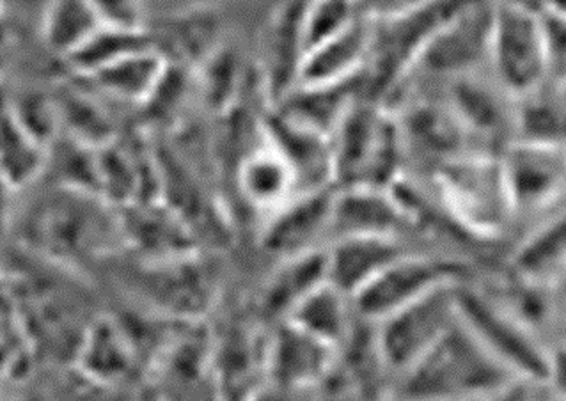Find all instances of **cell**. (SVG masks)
<instances>
[{
  "instance_id": "obj_30",
  "label": "cell",
  "mask_w": 566,
  "mask_h": 401,
  "mask_svg": "<svg viewBox=\"0 0 566 401\" xmlns=\"http://www.w3.org/2000/svg\"><path fill=\"white\" fill-rule=\"evenodd\" d=\"M166 36L175 54L199 68L221 49V23L210 10H189L167 23Z\"/></svg>"
},
{
  "instance_id": "obj_9",
  "label": "cell",
  "mask_w": 566,
  "mask_h": 401,
  "mask_svg": "<svg viewBox=\"0 0 566 401\" xmlns=\"http://www.w3.org/2000/svg\"><path fill=\"white\" fill-rule=\"evenodd\" d=\"M465 279H469L468 266L460 260L416 253L410 249L366 284L354 297V303L365 320L378 324L424 295Z\"/></svg>"
},
{
  "instance_id": "obj_15",
  "label": "cell",
  "mask_w": 566,
  "mask_h": 401,
  "mask_svg": "<svg viewBox=\"0 0 566 401\" xmlns=\"http://www.w3.org/2000/svg\"><path fill=\"white\" fill-rule=\"evenodd\" d=\"M211 356L217 401H256L269 388L270 329L240 324L217 345Z\"/></svg>"
},
{
  "instance_id": "obj_27",
  "label": "cell",
  "mask_w": 566,
  "mask_h": 401,
  "mask_svg": "<svg viewBox=\"0 0 566 401\" xmlns=\"http://www.w3.org/2000/svg\"><path fill=\"white\" fill-rule=\"evenodd\" d=\"M50 148L4 108L2 116V181L11 192L31 187L45 171Z\"/></svg>"
},
{
  "instance_id": "obj_18",
  "label": "cell",
  "mask_w": 566,
  "mask_h": 401,
  "mask_svg": "<svg viewBox=\"0 0 566 401\" xmlns=\"http://www.w3.org/2000/svg\"><path fill=\"white\" fill-rule=\"evenodd\" d=\"M263 131L297 178L298 192L336 187L333 139L284 118L274 108L263 114Z\"/></svg>"
},
{
  "instance_id": "obj_38",
  "label": "cell",
  "mask_w": 566,
  "mask_h": 401,
  "mask_svg": "<svg viewBox=\"0 0 566 401\" xmlns=\"http://www.w3.org/2000/svg\"><path fill=\"white\" fill-rule=\"evenodd\" d=\"M544 386L551 397L566 401V342L551 348Z\"/></svg>"
},
{
  "instance_id": "obj_34",
  "label": "cell",
  "mask_w": 566,
  "mask_h": 401,
  "mask_svg": "<svg viewBox=\"0 0 566 401\" xmlns=\"http://www.w3.org/2000/svg\"><path fill=\"white\" fill-rule=\"evenodd\" d=\"M52 401H134V394L132 388L105 382L75 365L54 383Z\"/></svg>"
},
{
  "instance_id": "obj_13",
  "label": "cell",
  "mask_w": 566,
  "mask_h": 401,
  "mask_svg": "<svg viewBox=\"0 0 566 401\" xmlns=\"http://www.w3.org/2000/svg\"><path fill=\"white\" fill-rule=\"evenodd\" d=\"M304 6L306 0H281L261 32L258 81L269 108L281 104L301 82L307 54Z\"/></svg>"
},
{
  "instance_id": "obj_10",
  "label": "cell",
  "mask_w": 566,
  "mask_h": 401,
  "mask_svg": "<svg viewBox=\"0 0 566 401\" xmlns=\"http://www.w3.org/2000/svg\"><path fill=\"white\" fill-rule=\"evenodd\" d=\"M518 222L531 225L566 210V146L513 140L501 151Z\"/></svg>"
},
{
  "instance_id": "obj_29",
  "label": "cell",
  "mask_w": 566,
  "mask_h": 401,
  "mask_svg": "<svg viewBox=\"0 0 566 401\" xmlns=\"http://www.w3.org/2000/svg\"><path fill=\"white\" fill-rule=\"evenodd\" d=\"M155 45L157 43L146 28L128 29L102 25L81 49L75 50L64 61L73 73H77L78 77L90 78L116 61L123 60L126 55Z\"/></svg>"
},
{
  "instance_id": "obj_37",
  "label": "cell",
  "mask_w": 566,
  "mask_h": 401,
  "mask_svg": "<svg viewBox=\"0 0 566 401\" xmlns=\"http://www.w3.org/2000/svg\"><path fill=\"white\" fill-rule=\"evenodd\" d=\"M104 25L114 28H145L143 0H90Z\"/></svg>"
},
{
  "instance_id": "obj_20",
  "label": "cell",
  "mask_w": 566,
  "mask_h": 401,
  "mask_svg": "<svg viewBox=\"0 0 566 401\" xmlns=\"http://www.w3.org/2000/svg\"><path fill=\"white\" fill-rule=\"evenodd\" d=\"M405 239L345 236L327 247L328 281L356 297L395 260L409 253Z\"/></svg>"
},
{
  "instance_id": "obj_36",
  "label": "cell",
  "mask_w": 566,
  "mask_h": 401,
  "mask_svg": "<svg viewBox=\"0 0 566 401\" xmlns=\"http://www.w3.org/2000/svg\"><path fill=\"white\" fill-rule=\"evenodd\" d=\"M315 401H375L365 388L343 368L337 357L334 370L315 389Z\"/></svg>"
},
{
  "instance_id": "obj_8",
  "label": "cell",
  "mask_w": 566,
  "mask_h": 401,
  "mask_svg": "<svg viewBox=\"0 0 566 401\" xmlns=\"http://www.w3.org/2000/svg\"><path fill=\"white\" fill-rule=\"evenodd\" d=\"M465 281L442 286L375 324L378 348L395 383L459 324V289Z\"/></svg>"
},
{
  "instance_id": "obj_24",
  "label": "cell",
  "mask_w": 566,
  "mask_h": 401,
  "mask_svg": "<svg viewBox=\"0 0 566 401\" xmlns=\"http://www.w3.org/2000/svg\"><path fill=\"white\" fill-rule=\"evenodd\" d=\"M360 320L363 316L357 312L354 297L331 281L316 288L289 318L292 324L336 348L337 352L356 333Z\"/></svg>"
},
{
  "instance_id": "obj_35",
  "label": "cell",
  "mask_w": 566,
  "mask_h": 401,
  "mask_svg": "<svg viewBox=\"0 0 566 401\" xmlns=\"http://www.w3.org/2000/svg\"><path fill=\"white\" fill-rule=\"evenodd\" d=\"M547 49L548 84H566V19L556 14H542Z\"/></svg>"
},
{
  "instance_id": "obj_44",
  "label": "cell",
  "mask_w": 566,
  "mask_h": 401,
  "mask_svg": "<svg viewBox=\"0 0 566 401\" xmlns=\"http://www.w3.org/2000/svg\"><path fill=\"white\" fill-rule=\"evenodd\" d=\"M490 397H492V394H490ZM490 397L465 398V400H457V401H490Z\"/></svg>"
},
{
  "instance_id": "obj_19",
  "label": "cell",
  "mask_w": 566,
  "mask_h": 401,
  "mask_svg": "<svg viewBox=\"0 0 566 401\" xmlns=\"http://www.w3.org/2000/svg\"><path fill=\"white\" fill-rule=\"evenodd\" d=\"M375 22L360 19L337 36L311 49L298 86H339L360 81L374 49Z\"/></svg>"
},
{
  "instance_id": "obj_41",
  "label": "cell",
  "mask_w": 566,
  "mask_h": 401,
  "mask_svg": "<svg viewBox=\"0 0 566 401\" xmlns=\"http://www.w3.org/2000/svg\"><path fill=\"white\" fill-rule=\"evenodd\" d=\"M256 401H315V389L283 388V386L270 383Z\"/></svg>"
},
{
  "instance_id": "obj_26",
  "label": "cell",
  "mask_w": 566,
  "mask_h": 401,
  "mask_svg": "<svg viewBox=\"0 0 566 401\" xmlns=\"http://www.w3.org/2000/svg\"><path fill=\"white\" fill-rule=\"evenodd\" d=\"M169 68L171 63L155 45L126 55L90 78L113 98L145 104L163 86Z\"/></svg>"
},
{
  "instance_id": "obj_42",
  "label": "cell",
  "mask_w": 566,
  "mask_h": 401,
  "mask_svg": "<svg viewBox=\"0 0 566 401\" xmlns=\"http://www.w3.org/2000/svg\"><path fill=\"white\" fill-rule=\"evenodd\" d=\"M531 10L539 14H556L566 19V0H527Z\"/></svg>"
},
{
  "instance_id": "obj_2",
  "label": "cell",
  "mask_w": 566,
  "mask_h": 401,
  "mask_svg": "<svg viewBox=\"0 0 566 401\" xmlns=\"http://www.w3.org/2000/svg\"><path fill=\"white\" fill-rule=\"evenodd\" d=\"M25 233L28 251L70 266L78 256L107 251L122 236L123 224L98 194L66 187L38 201L25 221Z\"/></svg>"
},
{
  "instance_id": "obj_40",
  "label": "cell",
  "mask_w": 566,
  "mask_h": 401,
  "mask_svg": "<svg viewBox=\"0 0 566 401\" xmlns=\"http://www.w3.org/2000/svg\"><path fill=\"white\" fill-rule=\"evenodd\" d=\"M544 388V383L533 382V380L513 379L506 386L495 391L490 401H539L538 389Z\"/></svg>"
},
{
  "instance_id": "obj_25",
  "label": "cell",
  "mask_w": 566,
  "mask_h": 401,
  "mask_svg": "<svg viewBox=\"0 0 566 401\" xmlns=\"http://www.w3.org/2000/svg\"><path fill=\"white\" fill-rule=\"evenodd\" d=\"M77 366L105 382L132 388L137 370L134 342L119 325L96 320L82 336Z\"/></svg>"
},
{
  "instance_id": "obj_32",
  "label": "cell",
  "mask_w": 566,
  "mask_h": 401,
  "mask_svg": "<svg viewBox=\"0 0 566 401\" xmlns=\"http://www.w3.org/2000/svg\"><path fill=\"white\" fill-rule=\"evenodd\" d=\"M57 99L61 125L70 128L82 145L102 146L111 140V128L104 110L82 91L64 93Z\"/></svg>"
},
{
  "instance_id": "obj_1",
  "label": "cell",
  "mask_w": 566,
  "mask_h": 401,
  "mask_svg": "<svg viewBox=\"0 0 566 401\" xmlns=\"http://www.w3.org/2000/svg\"><path fill=\"white\" fill-rule=\"evenodd\" d=\"M432 178L446 217L465 235L495 242L518 224L501 154L471 151L437 167Z\"/></svg>"
},
{
  "instance_id": "obj_33",
  "label": "cell",
  "mask_w": 566,
  "mask_h": 401,
  "mask_svg": "<svg viewBox=\"0 0 566 401\" xmlns=\"http://www.w3.org/2000/svg\"><path fill=\"white\" fill-rule=\"evenodd\" d=\"M242 64L237 52L222 45L207 63L199 66L202 95L211 105H221L222 110L230 108L237 98L242 82Z\"/></svg>"
},
{
  "instance_id": "obj_31",
  "label": "cell",
  "mask_w": 566,
  "mask_h": 401,
  "mask_svg": "<svg viewBox=\"0 0 566 401\" xmlns=\"http://www.w3.org/2000/svg\"><path fill=\"white\" fill-rule=\"evenodd\" d=\"M360 19L363 17L354 0H306L302 25L307 52L346 31Z\"/></svg>"
},
{
  "instance_id": "obj_39",
  "label": "cell",
  "mask_w": 566,
  "mask_h": 401,
  "mask_svg": "<svg viewBox=\"0 0 566 401\" xmlns=\"http://www.w3.org/2000/svg\"><path fill=\"white\" fill-rule=\"evenodd\" d=\"M416 0H354L357 11L369 22H384L407 10Z\"/></svg>"
},
{
  "instance_id": "obj_16",
  "label": "cell",
  "mask_w": 566,
  "mask_h": 401,
  "mask_svg": "<svg viewBox=\"0 0 566 401\" xmlns=\"http://www.w3.org/2000/svg\"><path fill=\"white\" fill-rule=\"evenodd\" d=\"M413 225L418 224L392 187H336L331 244L345 236L405 239Z\"/></svg>"
},
{
  "instance_id": "obj_4",
  "label": "cell",
  "mask_w": 566,
  "mask_h": 401,
  "mask_svg": "<svg viewBox=\"0 0 566 401\" xmlns=\"http://www.w3.org/2000/svg\"><path fill=\"white\" fill-rule=\"evenodd\" d=\"M472 0H416L407 10L375 22L374 49L360 78L363 96L375 104H391L405 89L422 52L446 23L465 10Z\"/></svg>"
},
{
  "instance_id": "obj_46",
  "label": "cell",
  "mask_w": 566,
  "mask_h": 401,
  "mask_svg": "<svg viewBox=\"0 0 566 401\" xmlns=\"http://www.w3.org/2000/svg\"><path fill=\"white\" fill-rule=\"evenodd\" d=\"M557 87H559V89H562L563 93H565V95H566V84H565V86H557Z\"/></svg>"
},
{
  "instance_id": "obj_12",
  "label": "cell",
  "mask_w": 566,
  "mask_h": 401,
  "mask_svg": "<svg viewBox=\"0 0 566 401\" xmlns=\"http://www.w3.org/2000/svg\"><path fill=\"white\" fill-rule=\"evenodd\" d=\"M446 102L480 151L501 154L517 140L518 99L492 73H472L450 81Z\"/></svg>"
},
{
  "instance_id": "obj_22",
  "label": "cell",
  "mask_w": 566,
  "mask_h": 401,
  "mask_svg": "<svg viewBox=\"0 0 566 401\" xmlns=\"http://www.w3.org/2000/svg\"><path fill=\"white\" fill-rule=\"evenodd\" d=\"M512 268L535 288H551L566 277V210L530 225L513 251Z\"/></svg>"
},
{
  "instance_id": "obj_21",
  "label": "cell",
  "mask_w": 566,
  "mask_h": 401,
  "mask_svg": "<svg viewBox=\"0 0 566 401\" xmlns=\"http://www.w3.org/2000/svg\"><path fill=\"white\" fill-rule=\"evenodd\" d=\"M239 190L249 207L266 217L289 203L298 194L297 178L292 167L274 146L266 140L265 131L260 145L240 160Z\"/></svg>"
},
{
  "instance_id": "obj_45",
  "label": "cell",
  "mask_w": 566,
  "mask_h": 401,
  "mask_svg": "<svg viewBox=\"0 0 566 401\" xmlns=\"http://www.w3.org/2000/svg\"><path fill=\"white\" fill-rule=\"evenodd\" d=\"M545 401H563V400H557V398L551 397V394H548V400H545Z\"/></svg>"
},
{
  "instance_id": "obj_23",
  "label": "cell",
  "mask_w": 566,
  "mask_h": 401,
  "mask_svg": "<svg viewBox=\"0 0 566 401\" xmlns=\"http://www.w3.org/2000/svg\"><path fill=\"white\" fill-rule=\"evenodd\" d=\"M327 281V247L279 260L261 294V309L274 324L289 320L290 315Z\"/></svg>"
},
{
  "instance_id": "obj_43",
  "label": "cell",
  "mask_w": 566,
  "mask_h": 401,
  "mask_svg": "<svg viewBox=\"0 0 566 401\" xmlns=\"http://www.w3.org/2000/svg\"><path fill=\"white\" fill-rule=\"evenodd\" d=\"M384 401H413L410 400V398L400 397V394H396V392H392L391 397L386 398Z\"/></svg>"
},
{
  "instance_id": "obj_11",
  "label": "cell",
  "mask_w": 566,
  "mask_h": 401,
  "mask_svg": "<svg viewBox=\"0 0 566 401\" xmlns=\"http://www.w3.org/2000/svg\"><path fill=\"white\" fill-rule=\"evenodd\" d=\"M495 6L497 0H472L465 10L437 32L419 57L410 78L424 73L450 82L489 68Z\"/></svg>"
},
{
  "instance_id": "obj_3",
  "label": "cell",
  "mask_w": 566,
  "mask_h": 401,
  "mask_svg": "<svg viewBox=\"0 0 566 401\" xmlns=\"http://www.w3.org/2000/svg\"><path fill=\"white\" fill-rule=\"evenodd\" d=\"M513 379L459 320L439 345L396 380L395 392L413 401H457L490 397Z\"/></svg>"
},
{
  "instance_id": "obj_28",
  "label": "cell",
  "mask_w": 566,
  "mask_h": 401,
  "mask_svg": "<svg viewBox=\"0 0 566 401\" xmlns=\"http://www.w3.org/2000/svg\"><path fill=\"white\" fill-rule=\"evenodd\" d=\"M102 25L104 22L90 0H50L40 32L45 45L66 60Z\"/></svg>"
},
{
  "instance_id": "obj_6",
  "label": "cell",
  "mask_w": 566,
  "mask_h": 401,
  "mask_svg": "<svg viewBox=\"0 0 566 401\" xmlns=\"http://www.w3.org/2000/svg\"><path fill=\"white\" fill-rule=\"evenodd\" d=\"M460 320L515 379L544 383L551 347L544 345L524 318L472 284L459 289Z\"/></svg>"
},
{
  "instance_id": "obj_5",
  "label": "cell",
  "mask_w": 566,
  "mask_h": 401,
  "mask_svg": "<svg viewBox=\"0 0 566 401\" xmlns=\"http://www.w3.org/2000/svg\"><path fill=\"white\" fill-rule=\"evenodd\" d=\"M336 187L391 189L407 158L398 116L384 105L359 98L334 131Z\"/></svg>"
},
{
  "instance_id": "obj_14",
  "label": "cell",
  "mask_w": 566,
  "mask_h": 401,
  "mask_svg": "<svg viewBox=\"0 0 566 401\" xmlns=\"http://www.w3.org/2000/svg\"><path fill=\"white\" fill-rule=\"evenodd\" d=\"M336 187L307 190L266 217L261 228V247L275 260L313 253L333 240Z\"/></svg>"
},
{
  "instance_id": "obj_7",
  "label": "cell",
  "mask_w": 566,
  "mask_h": 401,
  "mask_svg": "<svg viewBox=\"0 0 566 401\" xmlns=\"http://www.w3.org/2000/svg\"><path fill=\"white\" fill-rule=\"evenodd\" d=\"M489 72L517 99L547 86L542 14L526 6L497 0L490 38Z\"/></svg>"
},
{
  "instance_id": "obj_17",
  "label": "cell",
  "mask_w": 566,
  "mask_h": 401,
  "mask_svg": "<svg viewBox=\"0 0 566 401\" xmlns=\"http://www.w3.org/2000/svg\"><path fill=\"white\" fill-rule=\"evenodd\" d=\"M336 348L292 321L270 329V382L283 388L316 389L337 365Z\"/></svg>"
}]
</instances>
